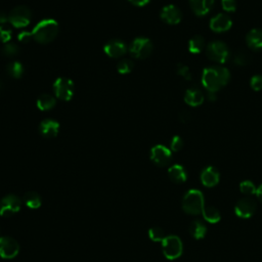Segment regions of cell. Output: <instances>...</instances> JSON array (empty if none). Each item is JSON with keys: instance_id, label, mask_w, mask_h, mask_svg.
Here are the masks:
<instances>
[{"instance_id": "cell-1", "label": "cell", "mask_w": 262, "mask_h": 262, "mask_svg": "<svg viewBox=\"0 0 262 262\" xmlns=\"http://www.w3.org/2000/svg\"><path fill=\"white\" fill-rule=\"evenodd\" d=\"M231 79V73L223 67L214 66L204 69L202 74V84L208 92H217L224 87Z\"/></svg>"}, {"instance_id": "cell-2", "label": "cell", "mask_w": 262, "mask_h": 262, "mask_svg": "<svg viewBox=\"0 0 262 262\" xmlns=\"http://www.w3.org/2000/svg\"><path fill=\"white\" fill-rule=\"evenodd\" d=\"M60 26L54 19H45L40 21L31 31L32 37L40 44L51 43L59 34Z\"/></svg>"}, {"instance_id": "cell-3", "label": "cell", "mask_w": 262, "mask_h": 262, "mask_svg": "<svg viewBox=\"0 0 262 262\" xmlns=\"http://www.w3.org/2000/svg\"><path fill=\"white\" fill-rule=\"evenodd\" d=\"M203 194L198 190L189 191L183 199V209L191 215H199L205 208Z\"/></svg>"}, {"instance_id": "cell-4", "label": "cell", "mask_w": 262, "mask_h": 262, "mask_svg": "<svg viewBox=\"0 0 262 262\" xmlns=\"http://www.w3.org/2000/svg\"><path fill=\"white\" fill-rule=\"evenodd\" d=\"M128 52L137 60H144L151 56L153 52V43L150 39L138 37L130 43Z\"/></svg>"}, {"instance_id": "cell-5", "label": "cell", "mask_w": 262, "mask_h": 262, "mask_svg": "<svg viewBox=\"0 0 262 262\" xmlns=\"http://www.w3.org/2000/svg\"><path fill=\"white\" fill-rule=\"evenodd\" d=\"M162 250L164 256L167 259H177L183 254V242L177 236H166V238L162 241Z\"/></svg>"}, {"instance_id": "cell-6", "label": "cell", "mask_w": 262, "mask_h": 262, "mask_svg": "<svg viewBox=\"0 0 262 262\" xmlns=\"http://www.w3.org/2000/svg\"><path fill=\"white\" fill-rule=\"evenodd\" d=\"M54 92L56 97L61 101L64 102L71 101L75 92L74 82L65 77L58 78L54 83Z\"/></svg>"}, {"instance_id": "cell-7", "label": "cell", "mask_w": 262, "mask_h": 262, "mask_svg": "<svg viewBox=\"0 0 262 262\" xmlns=\"http://www.w3.org/2000/svg\"><path fill=\"white\" fill-rule=\"evenodd\" d=\"M32 19V12L27 6H16L8 14V23L16 28H26Z\"/></svg>"}, {"instance_id": "cell-8", "label": "cell", "mask_w": 262, "mask_h": 262, "mask_svg": "<svg viewBox=\"0 0 262 262\" xmlns=\"http://www.w3.org/2000/svg\"><path fill=\"white\" fill-rule=\"evenodd\" d=\"M22 202L18 196L13 194L6 195L0 201V216L1 217H11L21 210Z\"/></svg>"}, {"instance_id": "cell-9", "label": "cell", "mask_w": 262, "mask_h": 262, "mask_svg": "<svg viewBox=\"0 0 262 262\" xmlns=\"http://www.w3.org/2000/svg\"><path fill=\"white\" fill-rule=\"evenodd\" d=\"M206 53L211 61L219 64H224L229 57L228 47L224 42L218 40L211 42L206 48Z\"/></svg>"}, {"instance_id": "cell-10", "label": "cell", "mask_w": 262, "mask_h": 262, "mask_svg": "<svg viewBox=\"0 0 262 262\" xmlns=\"http://www.w3.org/2000/svg\"><path fill=\"white\" fill-rule=\"evenodd\" d=\"M20 245L18 241L10 237H0V257L3 259H12L18 256Z\"/></svg>"}, {"instance_id": "cell-11", "label": "cell", "mask_w": 262, "mask_h": 262, "mask_svg": "<svg viewBox=\"0 0 262 262\" xmlns=\"http://www.w3.org/2000/svg\"><path fill=\"white\" fill-rule=\"evenodd\" d=\"M151 160L156 164L157 166L164 167L167 166L172 160L171 150L165 145L157 144L152 147L151 150Z\"/></svg>"}, {"instance_id": "cell-12", "label": "cell", "mask_w": 262, "mask_h": 262, "mask_svg": "<svg viewBox=\"0 0 262 262\" xmlns=\"http://www.w3.org/2000/svg\"><path fill=\"white\" fill-rule=\"evenodd\" d=\"M256 207L257 205L254 199L250 196H245L238 201L235 207V213L240 218H249L255 213Z\"/></svg>"}, {"instance_id": "cell-13", "label": "cell", "mask_w": 262, "mask_h": 262, "mask_svg": "<svg viewBox=\"0 0 262 262\" xmlns=\"http://www.w3.org/2000/svg\"><path fill=\"white\" fill-rule=\"evenodd\" d=\"M105 54L112 59H119L127 52L126 44L120 39H112L106 43L104 47Z\"/></svg>"}, {"instance_id": "cell-14", "label": "cell", "mask_w": 262, "mask_h": 262, "mask_svg": "<svg viewBox=\"0 0 262 262\" xmlns=\"http://www.w3.org/2000/svg\"><path fill=\"white\" fill-rule=\"evenodd\" d=\"M210 29L215 33H223L233 27V21L225 13H218L210 21Z\"/></svg>"}, {"instance_id": "cell-15", "label": "cell", "mask_w": 262, "mask_h": 262, "mask_svg": "<svg viewBox=\"0 0 262 262\" xmlns=\"http://www.w3.org/2000/svg\"><path fill=\"white\" fill-rule=\"evenodd\" d=\"M160 16L162 21L168 25H177L182 21V12L177 6L173 4L164 6L161 10Z\"/></svg>"}, {"instance_id": "cell-16", "label": "cell", "mask_w": 262, "mask_h": 262, "mask_svg": "<svg viewBox=\"0 0 262 262\" xmlns=\"http://www.w3.org/2000/svg\"><path fill=\"white\" fill-rule=\"evenodd\" d=\"M39 132L45 138H54L60 132V124L56 120L45 119L39 125Z\"/></svg>"}, {"instance_id": "cell-17", "label": "cell", "mask_w": 262, "mask_h": 262, "mask_svg": "<svg viewBox=\"0 0 262 262\" xmlns=\"http://www.w3.org/2000/svg\"><path fill=\"white\" fill-rule=\"evenodd\" d=\"M219 171L215 167L209 166L202 171L201 182L203 186L207 188H213L219 183Z\"/></svg>"}, {"instance_id": "cell-18", "label": "cell", "mask_w": 262, "mask_h": 262, "mask_svg": "<svg viewBox=\"0 0 262 262\" xmlns=\"http://www.w3.org/2000/svg\"><path fill=\"white\" fill-rule=\"evenodd\" d=\"M190 4L195 14L204 16L212 9L214 0H190Z\"/></svg>"}, {"instance_id": "cell-19", "label": "cell", "mask_w": 262, "mask_h": 262, "mask_svg": "<svg viewBox=\"0 0 262 262\" xmlns=\"http://www.w3.org/2000/svg\"><path fill=\"white\" fill-rule=\"evenodd\" d=\"M204 100L205 97L203 92L198 88H190L186 91L185 102L193 108L201 106L204 103Z\"/></svg>"}, {"instance_id": "cell-20", "label": "cell", "mask_w": 262, "mask_h": 262, "mask_svg": "<svg viewBox=\"0 0 262 262\" xmlns=\"http://www.w3.org/2000/svg\"><path fill=\"white\" fill-rule=\"evenodd\" d=\"M248 46L252 51H261L262 49V30L252 29L246 37Z\"/></svg>"}, {"instance_id": "cell-21", "label": "cell", "mask_w": 262, "mask_h": 262, "mask_svg": "<svg viewBox=\"0 0 262 262\" xmlns=\"http://www.w3.org/2000/svg\"><path fill=\"white\" fill-rule=\"evenodd\" d=\"M168 176L175 184H183L188 178L186 169L182 165H178V164H175V165L168 169Z\"/></svg>"}, {"instance_id": "cell-22", "label": "cell", "mask_w": 262, "mask_h": 262, "mask_svg": "<svg viewBox=\"0 0 262 262\" xmlns=\"http://www.w3.org/2000/svg\"><path fill=\"white\" fill-rule=\"evenodd\" d=\"M56 105H57V97L52 94L44 93L37 98V108L40 111H49L54 109Z\"/></svg>"}, {"instance_id": "cell-23", "label": "cell", "mask_w": 262, "mask_h": 262, "mask_svg": "<svg viewBox=\"0 0 262 262\" xmlns=\"http://www.w3.org/2000/svg\"><path fill=\"white\" fill-rule=\"evenodd\" d=\"M190 234L196 240H201L206 236L207 227L202 220H194L189 227Z\"/></svg>"}, {"instance_id": "cell-24", "label": "cell", "mask_w": 262, "mask_h": 262, "mask_svg": "<svg viewBox=\"0 0 262 262\" xmlns=\"http://www.w3.org/2000/svg\"><path fill=\"white\" fill-rule=\"evenodd\" d=\"M24 203L28 208L34 210L38 209L41 206L42 200L39 194L35 192H27L24 195Z\"/></svg>"}, {"instance_id": "cell-25", "label": "cell", "mask_w": 262, "mask_h": 262, "mask_svg": "<svg viewBox=\"0 0 262 262\" xmlns=\"http://www.w3.org/2000/svg\"><path fill=\"white\" fill-rule=\"evenodd\" d=\"M205 48V39L201 35L194 36L189 42V51L193 55L200 54Z\"/></svg>"}, {"instance_id": "cell-26", "label": "cell", "mask_w": 262, "mask_h": 262, "mask_svg": "<svg viewBox=\"0 0 262 262\" xmlns=\"http://www.w3.org/2000/svg\"><path fill=\"white\" fill-rule=\"evenodd\" d=\"M203 217L206 221H208L209 223H217L220 219H221V215H220V212L218 211V209H216L215 207H205L203 212Z\"/></svg>"}, {"instance_id": "cell-27", "label": "cell", "mask_w": 262, "mask_h": 262, "mask_svg": "<svg viewBox=\"0 0 262 262\" xmlns=\"http://www.w3.org/2000/svg\"><path fill=\"white\" fill-rule=\"evenodd\" d=\"M6 72L11 78L20 79L24 74V67H23V65L18 61L10 62L6 66Z\"/></svg>"}, {"instance_id": "cell-28", "label": "cell", "mask_w": 262, "mask_h": 262, "mask_svg": "<svg viewBox=\"0 0 262 262\" xmlns=\"http://www.w3.org/2000/svg\"><path fill=\"white\" fill-rule=\"evenodd\" d=\"M134 68V63L131 60H122L117 65V71L121 75H126L132 72Z\"/></svg>"}, {"instance_id": "cell-29", "label": "cell", "mask_w": 262, "mask_h": 262, "mask_svg": "<svg viewBox=\"0 0 262 262\" xmlns=\"http://www.w3.org/2000/svg\"><path fill=\"white\" fill-rule=\"evenodd\" d=\"M2 55L7 57V58H12V57H15L18 56L19 53H20V47L16 45L15 43H6L3 45L2 49Z\"/></svg>"}, {"instance_id": "cell-30", "label": "cell", "mask_w": 262, "mask_h": 262, "mask_svg": "<svg viewBox=\"0 0 262 262\" xmlns=\"http://www.w3.org/2000/svg\"><path fill=\"white\" fill-rule=\"evenodd\" d=\"M149 238L153 242H162L166 238V235L161 227H152L149 231Z\"/></svg>"}, {"instance_id": "cell-31", "label": "cell", "mask_w": 262, "mask_h": 262, "mask_svg": "<svg viewBox=\"0 0 262 262\" xmlns=\"http://www.w3.org/2000/svg\"><path fill=\"white\" fill-rule=\"evenodd\" d=\"M240 190L244 195L250 196V195L256 194L257 188L255 187V185L252 182H250V180H244V182L241 183V185H240Z\"/></svg>"}, {"instance_id": "cell-32", "label": "cell", "mask_w": 262, "mask_h": 262, "mask_svg": "<svg viewBox=\"0 0 262 262\" xmlns=\"http://www.w3.org/2000/svg\"><path fill=\"white\" fill-rule=\"evenodd\" d=\"M12 36V31L5 27V26H0V42L6 44L10 41Z\"/></svg>"}, {"instance_id": "cell-33", "label": "cell", "mask_w": 262, "mask_h": 262, "mask_svg": "<svg viewBox=\"0 0 262 262\" xmlns=\"http://www.w3.org/2000/svg\"><path fill=\"white\" fill-rule=\"evenodd\" d=\"M176 71H177V74L179 76H182L185 80H188V81L192 80L193 75H192V72H191V70H190V68L188 67V66L183 65V64H179V65H177V70Z\"/></svg>"}, {"instance_id": "cell-34", "label": "cell", "mask_w": 262, "mask_h": 262, "mask_svg": "<svg viewBox=\"0 0 262 262\" xmlns=\"http://www.w3.org/2000/svg\"><path fill=\"white\" fill-rule=\"evenodd\" d=\"M184 146V140L183 138L178 136V135H175L172 139H171V142H170V150L173 151V152H178L183 149Z\"/></svg>"}, {"instance_id": "cell-35", "label": "cell", "mask_w": 262, "mask_h": 262, "mask_svg": "<svg viewBox=\"0 0 262 262\" xmlns=\"http://www.w3.org/2000/svg\"><path fill=\"white\" fill-rule=\"evenodd\" d=\"M221 5L224 11L235 12L237 9L236 0H221Z\"/></svg>"}, {"instance_id": "cell-36", "label": "cell", "mask_w": 262, "mask_h": 262, "mask_svg": "<svg viewBox=\"0 0 262 262\" xmlns=\"http://www.w3.org/2000/svg\"><path fill=\"white\" fill-rule=\"evenodd\" d=\"M250 86L255 91H260L262 89V76L255 75L250 80Z\"/></svg>"}, {"instance_id": "cell-37", "label": "cell", "mask_w": 262, "mask_h": 262, "mask_svg": "<svg viewBox=\"0 0 262 262\" xmlns=\"http://www.w3.org/2000/svg\"><path fill=\"white\" fill-rule=\"evenodd\" d=\"M32 39H33L32 33L31 32H28V31H23V32H21L20 34L18 35V40L21 43H24V44L29 43Z\"/></svg>"}, {"instance_id": "cell-38", "label": "cell", "mask_w": 262, "mask_h": 262, "mask_svg": "<svg viewBox=\"0 0 262 262\" xmlns=\"http://www.w3.org/2000/svg\"><path fill=\"white\" fill-rule=\"evenodd\" d=\"M248 61H249L248 57L244 54H238L235 58V63H236V65H239V66L247 65Z\"/></svg>"}, {"instance_id": "cell-39", "label": "cell", "mask_w": 262, "mask_h": 262, "mask_svg": "<svg viewBox=\"0 0 262 262\" xmlns=\"http://www.w3.org/2000/svg\"><path fill=\"white\" fill-rule=\"evenodd\" d=\"M128 1L133 4L135 6H138V7H142V6H145L147 3H149L151 0H128Z\"/></svg>"}, {"instance_id": "cell-40", "label": "cell", "mask_w": 262, "mask_h": 262, "mask_svg": "<svg viewBox=\"0 0 262 262\" xmlns=\"http://www.w3.org/2000/svg\"><path fill=\"white\" fill-rule=\"evenodd\" d=\"M8 23V14L4 12H0V26H5Z\"/></svg>"}, {"instance_id": "cell-41", "label": "cell", "mask_w": 262, "mask_h": 262, "mask_svg": "<svg viewBox=\"0 0 262 262\" xmlns=\"http://www.w3.org/2000/svg\"><path fill=\"white\" fill-rule=\"evenodd\" d=\"M179 118H180V120H182L183 122H188L190 120V118H191V115H190V113L184 111V112L180 113Z\"/></svg>"}, {"instance_id": "cell-42", "label": "cell", "mask_w": 262, "mask_h": 262, "mask_svg": "<svg viewBox=\"0 0 262 262\" xmlns=\"http://www.w3.org/2000/svg\"><path fill=\"white\" fill-rule=\"evenodd\" d=\"M208 97L210 101H216V94L214 92H209Z\"/></svg>"}, {"instance_id": "cell-43", "label": "cell", "mask_w": 262, "mask_h": 262, "mask_svg": "<svg viewBox=\"0 0 262 262\" xmlns=\"http://www.w3.org/2000/svg\"><path fill=\"white\" fill-rule=\"evenodd\" d=\"M2 86H3V84H2V81H1V80H0V89H1V88H2Z\"/></svg>"}, {"instance_id": "cell-44", "label": "cell", "mask_w": 262, "mask_h": 262, "mask_svg": "<svg viewBox=\"0 0 262 262\" xmlns=\"http://www.w3.org/2000/svg\"><path fill=\"white\" fill-rule=\"evenodd\" d=\"M260 201H261V202H262V199H261V200H260Z\"/></svg>"}]
</instances>
